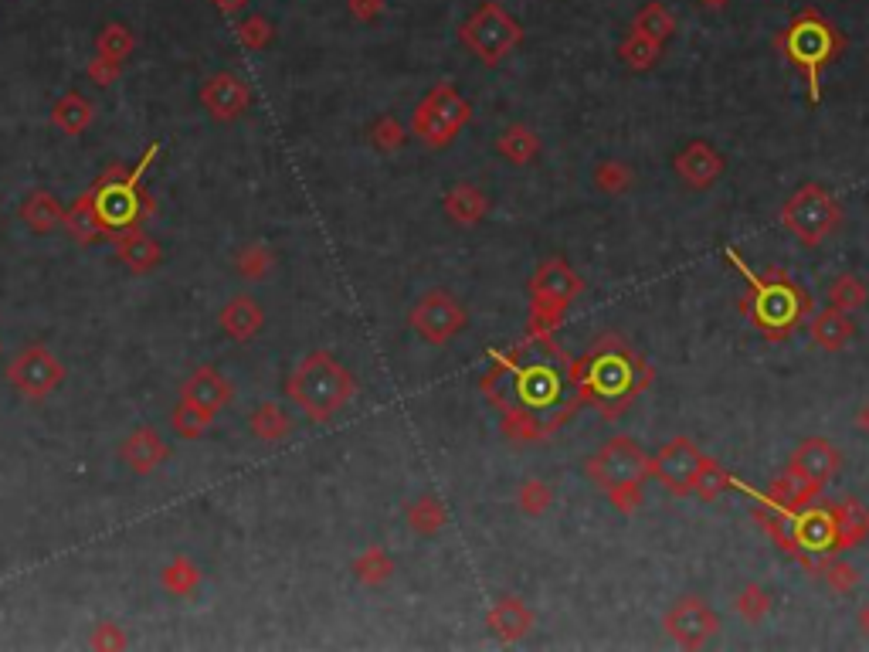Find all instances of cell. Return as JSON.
<instances>
[{"label":"cell","instance_id":"cell-1","mask_svg":"<svg viewBox=\"0 0 869 652\" xmlns=\"http://www.w3.org/2000/svg\"><path fill=\"white\" fill-rule=\"evenodd\" d=\"M571 374L584 405H598L605 418L622 415L628 401L652 384V367L618 337H601L588 357L574 360Z\"/></svg>","mask_w":869,"mask_h":652},{"label":"cell","instance_id":"cell-2","mask_svg":"<svg viewBox=\"0 0 869 652\" xmlns=\"http://www.w3.org/2000/svg\"><path fill=\"white\" fill-rule=\"evenodd\" d=\"M727 262L734 265V269L744 276L747 286L754 289L751 320H754L757 330H764V337L768 340L791 337V330H795L805 316H812V296H808L795 279H788L781 269H771L768 276H757V272L747 269L744 259L734 252V248H727Z\"/></svg>","mask_w":869,"mask_h":652},{"label":"cell","instance_id":"cell-3","mask_svg":"<svg viewBox=\"0 0 869 652\" xmlns=\"http://www.w3.org/2000/svg\"><path fill=\"white\" fill-rule=\"evenodd\" d=\"M286 394L296 401L309 422H330L337 411L350 405V398L357 394V381L333 354L313 350L289 374Z\"/></svg>","mask_w":869,"mask_h":652},{"label":"cell","instance_id":"cell-4","mask_svg":"<svg viewBox=\"0 0 869 652\" xmlns=\"http://www.w3.org/2000/svg\"><path fill=\"white\" fill-rule=\"evenodd\" d=\"M584 473L605 489V496L622 513L642 506V483L649 479V456L628 435H615L584 462Z\"/></svg>","mask_w":869,"mask_h":652},{"label":"cell","instance_id":"cell-5","mask_svg":"<svg viewBox=\"0 0 869 652\" xmlns=\"http://www.w3.org/2000/svg\"><path fill=\"white\" fill-rule=\"evenodd\" d=\"M778 48L788 55V62L805 72L808 99L819 102V72L822 65L836 62L839 51L846 48L836 24H829L819 11H802L788 24L785 34L778 38Z\"/></svg>","mask_w":869,"mask_h":652},{"label":"cell","instance_id":"cell-6","mask_svg":"<svg viewBox=\"0 0 869 652\" xmlns=\"http://www.w3.org/2000/svg\"><path fill=\"white\" fill-rule=\"evenodd\" d=\"M157 153L160 147L153 143V147L143 153V160L136 163V170H126V177H116V180H99L89 191V204H92V214H96L102 235H116V231L136 228V221L153 211V201L140 191V177L146 174V167H150Z\"/></svg>","mask_w":869,"mask_h":652},{"label":"cell","instance_id":"cell-7","mask_svg":"<svg viewBox=\"0 0 869 652\" xmlns=\"http://www.w3.org/2000/svg\"><path fill=\"white\" fill-rule=\"evenodd\" d=\"M584 289L578 272L564 259H547L530 279V320L527 337L533 340H554L557 323L564 320L571 299Z\"/></svg>","mask_w":869,"mask_h":652},{"label":"cell","instance_id":"cell-8","mask_svg":"<svg viewBox=\"0 0 869 652\" xmlns=\"http://www.w3.org/2000/svg\"><path fill=\"white\" fill-rule=\"evenodd\" d=\"M781 225H785L802 245L815 248V245L829 242V238L839 231L842 204L825 184L808 180V184H802L785 201V208H781Z\"/></svg>","mask_w":869,"mask_h":652},{"label":"cell","instance_id":"cell-9","mask_svg":"<svg viewBox=\"0 0 869 652\" xmlns=\"http://www.w3.org/2000/svg\"><path fill=\"white\" fill-rule=\"evenodd\" d=\"M472 119V106L462 99V92L452 82H438L425 99L418 102V109L411 113V133L418 136L425 147L442 150L466 130Z\"/></svg>","mask_w":869,"mask_h":652},{"label":"cell","instance_id":"cell-10","mask_svg":"<svg viewBox=\"0 0 869 652\" xmlns=\"http://www.w3.org/2000/svg\"><path fill=\"white\" fill-rule=\"evenodd\" d=\"M462 41L483 65H499L523 41V28L499 4H483L462 24Z\"/></svg>","mask_w":869,"mask_h":652},{"label":"cell","instance_id":"cell-11","mask_svg":"<svg viewBox=\"0 0 869 652\" xmlns=\"http://www.w3.org/2000/svg\"><path fill=\"white\" fill-rule=\"evenodd\" d=\"M408 323L411 330L418 333V340L432 343V347H445V343H452L466 330L469 316H466V306L452 293H445V289H428V293L418 296V303L411 306Z\"/></svg>","mask_w":869,"mask_h":652},{"label":"cell","instance_id":"cell-12","mask_svg":"<svg viewBox=\"0 0 869 652\" xmlns=\"http://www.w3.org/2000/svg\"><path fill=\"white\" fill-rule=\"evenodd\" d=\"M7 381H11L24 398L41 401L65 381V367L48 347L34 343V347L21 350V354L11 360V367H7Z\"/></svg>","mask_w":869,"mask_h":652},{"label":"cell","instance_id":"cell-13","mask_svg":"<svg viewBox=\"0 0 869 652\" xmlns=\"http://www.w3.org/2000/svg\"><path fill=\"white\" fill-rule=\"evenodd\" d=\"M791 540H795V561L808 564L812 557L836 554L839 534L829 506H802L791 513Z\"/></svg>","mask_w":869,"mask_h":652},{"label":"cell","instance_id":"cell-14","mask_svg":"<svg viewBox=\"0 0 869 652\" xmlns=\"http://www.w3.org/2000/svg\"><path fill=\"white\" fill-rule=\"evenodd\" d=\"M703 459L707 456H703L690 439L679 435V439L662 445L656 456L649 459V476H656L673 496H690L693 479H696V473H700Z\"/></svg>","mask_w":869,"mask_h":652},{"label":"cell","instance_id":"cell-15","mask_svg":"<svg viewBox=\"0 0 869 652\" xmlns=\"http://www.w3.org/2000/svg\"><path fill=\"white\" fill-rule=\"evenodd\" d=\"M666 632L673 636L676 646L683 649H703L720 632V615L703 602V598H679V602L666 612Z\"/></svg>","mask_w":869,"mask_h":652},{"label":"cell","instance_id":"cell-16","mask_svg":"<svg viewBox=\"0 0 869 652\" xmlns=\"http://www.w3.org/2000/svg\"><path fill=\"white\" fill-rule=\"evenodd\" d=\"M839 466H842V456L829 439H805L788 459V473L805 479V483L815 486L819 493L839 476Z\"/></svg>","mask_w":869,"mask_h":652},{"label":"cell","instance_id":"cell-17","mask_svg":"<svg viewBox=\"0 0 869 652\" xmlns=\"http://www.w3.org/2000/svg\"><path fill=\"white\" fill-rule=\"evenodd\" d=\"M673 167H676L679 180H683L690 191H710V187L724 177L727 163L707 140H690L683 150L676 153Z\"/></svg>","mask_w":869,"mask_h":652},{"label":"cell","instance_id":"cell-18","mask_svg":"<svg viewBox=\"0 0 869 652\" xmlns=\"http://www.w3.org/2000/svg\"><path fill=\"white\" fill-rule=\"evenodd\" d=\"M201 102L204 109L214 116V119H235L245 113L248 106V85L238 79V75L231 72H221L214 75V79H208L201 85Z\"/></svg>","mask_w":869,"mask_h":652},{"label":"cell","instance_id":"cell-19","mask_svg":"<svg viewBox=\"0 0 869 652\" xmlns=\"http://www.w3.org/2000/svg\"><path fill=\"white\" fill-rule=\"evenodd\" d=\"M180 401L218 415V411L231 401V384H228V377L221 371H214V367H197V371L187 377L184 388H180Z\"/></svg>","mask_w":869,"mask_h":652},{"label":"cell","instance_id":"cell-20","mask_svg":"<svg viewBox=\"0 0 869 652\" xmlns=\"http://www.w3.org/2000/svg\"><path fill=\"white\" fill-rule=\"evenodd\" d=\"M119 456H123V462H126L129 469H133L136 476H150L153 469L167 462V456H170V445L160 439L157 428L143 425V428H136V432L123 442V449H119Z\"/></svg>","mask_w":869,"mask_h":652},{"label":"cell","instance_id":"cell-21","mask_svg":"<svg viewBox=\"0 0 869 652\" xmlns=\"http://www.w3.org/2000/svg\"><path fill=\"white\" fill-rule=\"evenodd\" d=\"M486 625L496 639L503 642H520L523 636H530L533 629V612L523 605V598L516 595H503L496 598L493 608L486 612Z\"/></svg>","mask_w":869,"mask_h":652},{"label":"cell","instance_id":"cell-22","mask_svg":"<svg viewBox=\"0 0 869 652\" xmlns=\"http://www.w3.org/2000/svg\"><path fill=\"white\" fill-rule=\"evenodd\" d=\"M109 238L116 242V255L126 262L129 272H136V276L153 272L163 259V248L153 242L150 235H143V231H136V228L116 231V235H109Z\"/></svg>","mask_w":869,"mask_h":652},{"label":"cell","instance_id":"cell-23","mask_svg":"<svg viewBox=\"0 0 869 652\" xmlns=\"http://www.w3.org/2000/svg\"><path fill=\"white\" fill-rule=\"evenodd\" d=\"M808 333H812L815 347L822 350H842L849 340L856 337V323L849 313L836 310V306H825V310L812 313V320H808Z\"/></svg>","mask_w":869,"mask_h":652},{"label":"cell","instance_id":"cell-24","mask_svg":"<svg viewBox=\"0 0 869 652\" xmlns=\"http://www.w3.org/2000/svg\"><path fill=\"white\" fill-rule=\"evenodd\" d=\"M442 208L455 221V225L469 228V225H479V221L489 214V194L483 191V187L466 184V180H462V184H455L452 191L445 194Z\"/></svg>","mask_w":869,"mask_h":652},{"label":"cell","instance_id":"cell-25","mask_svg":"<svg viewBox=\"0 0 869 652\" xmlns=\"http://www.w3.org/2000/svg\"><path fill=\"white\" fill-rule=\"evenodd\" d=\"M218 320H221V330H225L231 340L248 343V340L258 337V330H262L265 313L252 296H235L225 310H221Z\"/></svg>","mask_w":869,"mask_h":652},{"label":"cell","instance_id":"cell-26","mask_svg":"<svg viewBox=\"0 0 869 652\" xmlns=\"http://www.w3.org/2000/svg\"><path fill=\"white\" fill-rule=\"evenodd\" d=\"M832 520H836V534H839V551H849V547L863 544L869 537V510L853 496L832 503Z\"/></svg>","mask_w":869,"mask_h":652},{"label":"cell","instance_id":"cell-27","mask_svg":"<svg viewBox=\"0 0 869 652\" xmlns=\"http://www.w3.org/2000/svg\"><path fill=\"white\" fill-rule=\"evenodd\" d=\"M92 119H96V106L85 96H79V92H68V96L58 99L55 109H51V126H58V130L68 136L85 133L92 126Z\"/></svg>","mask_w":869,"mask_h":652},{"label":"cell","instance_id":"cell-28","mask_svg":"<svg viewBox=\"0 0 869 652\" xmlns=\"http://www.w3.org/2000/svg\"><path fill=\"white\" fill-rule=\"evenodd\" d=\"M404 517H408V527L415 530V534L435 537L438 530L449 523V506L442 503V496L425 493V496H418V500L408 503V513H404Z\"/></svg>","mask_w":869,"mask_h":652},{"label":"cell","instance_id":"cell-29","mask_svg":"<svg viewBox=\"0 0 869 652\" xmlns=\"http://www.w3.org/2000/svg\"><path fill=\"white\" fill-rule=\"evenodd\" d=\"M21 221L34 235H48V231H55L65 221V208L48 191H34L28 201L21 204Z\"/></svg>","mask_w":869,"mask_h":652},{"label":"cell","instance_id":"cell-30","mask_svg":"<svg viewBox=\"0 0 869 652\" xmlns=\"http://www.w3.org/2000/svg\"><path fill=\"white\" fill-rule=\"evenodd\" d=\"M496 150H499V157H506L513 163H530V160H537V153H540V136L533 133L530 126L513 123L499 133Z\"/></svg>","mask_w":869,"mask_h":652},{"label":"cell","instance_id":"cell-31","mask_svg":"<svg viewBox=\"0 0 869 652\" xmlns=\"http://www.w3.org/2000/svg\"><path fill=\"white\" fill-rule=\"evenodd\" d=\"M659 55H662L659 41H652L649 34H639V31H632L622 45H618V58H622L632 72H649V68H656Z\"/></svg>","mask_w":869,"mask_h":652},{"label":"cell","instance_id":"cell-32","mask_svg":"<svg viewBox=\"0 0 869 652\" xmlns=\"http://www.w3.org/2000/svg\"><path fill=\"white\" fill-rule=\"evenodd\" d=\"M248 428L262 442H282L292 432V418L279 405H258L248 418Z\"/></svg>","mask_w":869,"mask_h":652},{"label":"cell","instance_id":"cell-33","mask_svg":"<svg viewBox=\"0 0 869 652\" xmlns=\"http://www.w3.org/2000/svg\"><path fill=\"white\" fill-rule=\"evenodd\" d=\"M632 31L649 34L652 41H659V45H666V41L673 38V31H676V14H673V11H666V4H659V0H652V4H645L642 11L635 14Z\"/></svg>","mask_w":869,"mask_h":652},{"label":"cell","instance_id":"cell-34","mask_svg":"<svg viewBox=\"0 0 869 652\" xmlns=\"http://www.w3.org/2000/svg\"><path fill=\"white\" fill-rule=\"evenodd\" d=\"M354 574H357L360 585L381 588L384 581H391V574H394V557L387 554L384 547H367V551L354 561Z\"/></svg>","mask_w":869,"mask_h":652},{"label":"cell","instance_id":"cell-35","mask_svg":"<svg viewBox=\"0 0 869 652\" xmlns=\"http://www.w3.org/2000/svg\"><path fill=\"white\" fill-rule=\"evenodd\" d=\"M805 568L812 571L815 578H822L832 591H839V595H849V591L859 585V571L853 568V564L832 561V557H825V554H822V561H808Z\"/></svg>","mask_w":869,"mask_h":652},{"label":"cell","instance_id":"cell-36","mask_svg":"<svg viewBox=\"0 0 869 652\" xmlns=\"http://www.w3.org/2000/svg\"><path fill=\"white\" fill-rule=\"evenodd\" d=\"M730 476L724 466H720V462H713V459H703V466H700V473H696V479H693V489L690 493L696 496V500H703V503H713L717 500V496H724L727 489H730Z\"/></svg>","mask_w":869,"mask_h":652},{"label":"cell","instance_id":"cell-37","mask_svg":"<svg viewBox=\"0 0 869 652\" xmlns=\"http://www.w3.org/2000/svg\"><path fill=\"white\" fill-rule=\"evenodd\" d=\"M866 303H869V289H866L863 279H856L846 272V276H839L836 282H832L829 306H836V310H842V313H856V310H863Z\"/></svg>","mask_w":869,"mask_h":652},{"label":"cell","instance_id":"cell-38","mask_svg":"<svg viewBox=\"0 0 869 652\" xmlns=\"http://www.w3.org/2000/svg\"><path fill=\"white\" fill-rule=\"evenodd\" d=\"M62 225L72 231V238H79V242H96V238L102 235L96 214H92V204H89V194L79 197V201L72 204V208L65 211V221Z\"/></svg>","mask_w":869,"mask_h":652},{"label":"cell","instance_id":"cell-39","mask_svg":"<svg viewBox=\"0 0 869 652\" xmlns=\"http://www.w3.org/2000/svg\"><path fill=\"white\" fill-rule=\"evenodd\" d=\"M160 581H163V588H167L170 595L184 598V595H191V591L197 588V581H201V571H197V564L187 561V557H174V561H170L167 568H163Z\"/></svg>","mask_w":869,"mask_h":652},{"label":"cell","instance_id":"cell-40","mask_svg":"<svg viewBox=\"0 0 869 652\" xmlns=\"http://www.w3.org/2000/svg\"><path fill=\"white\" fill-rule=\"evenodd\" d=\"M632 170H628V163L622 160H605L595 167V187L601 194H612V197H622L628 187H632Z\"/></svg>","mask_w":869,"mask_h":652},{"label":"cell","instance_id":"cell-41","mask_svg":"<svg viewBox=\"0 0 869 652\" xmlns=\"http://www.w3.org/2000/svg\"><path fill=\"white\" fill-rule=\"evenodd\" d=\"M272 265H275V255H272L269 245H248V248H242V255H238L235 269H238V276H242V279L258 282V279L269 276Z\"/></svg>","mask_w":869,"mask_h":652},{"label":"cell","instance_id":"cell-42","mask_svg":"<svg viewBox=\"0 0 869 652\" xmlns=\"http://www.w3.org/2000/svg\"><path fill=\"white\" fill-rule=\"evenodd\" d=\"M211 422H214L211 411H204L197 405H187V401H180L177 411H174V428L184 435V439H201V435L211 428Z\"/></svg>","mask_w":869,"mask_h":652},{"label":"cell","instance_id":"cell-43","mask_svg":"<svg viewBox=\"0 0 869 652\" xmlns=\"http://www.w3.org/2000/svg\"><path fill=\"white\" fill-rule=\"evenodd\" d=\"M550 503H554V489H550V483H544V479H527V483L520 486V510L527 513V517L547 513Z\"/></svg>","mask_w":869,"mask_h":652},{"label":"cell","instance_id":"cell-44","mask_svg":"<svg viewBox=\"0 0 869 652\" xmlns=\"http://www.w3.org/2000/svg\"><path fill=\"white\" fill-rule=\"evenodd\" d=\"M771 608H774V598L761 585H747L741 595H737V615L747 622H761Z\"/></svg>","mask_w":869,"mask_h":652},{"label":"cell","instance_id":"cell-45","mask_svg":"<svg viewBox=\"0 0 869 652\" xmlns=\"http://www.w3.org/2000/svg\"><path fill=\"white\" fill-rule=\"evenodd\" d=\"M371 143L381 153H394V150H401L404 147V126L398 123V119L394 116H381V119H374V126H371Z\"/></svg>","mask_w":869,"mask_h":652},{"label":"cell","instance_id":"cell-46","mask_svg":"<svg viewBox=\"0 0 869 652\" xmlns=\"http://www.w3.org/2000/svg\"><path fill=\"white\" fill-rule=\"evenodd\" d=\"M129 51H133V34H129L123 24H109V28L99 34V55L102 58L123 62Z\"/></svg>","mask_w":869,"mask_h":652},{"label":"cell","instance_id":"cell-47","mask_svg":"<svg viewBox=\"0 0 869 652\" xmlns=\"http://www.w3.org/2000/svg\"><path fill=\"white\" fill-rule=\"evenodd\" d=\"M238 41H242L245 48H265L272 41V28L265 17H248V21L238 28Z\"/></svg>","mask_w":869,"mask_h":652},{"label":"cell","instance_id":"cell-48","mask_svg":"<svg viewBox=\"0 0 869 652\" xmlns=\"http://www.w3.org/2000/svg\"><path fill=\"white\" fill-rule=\"evenodd\" d=\"M89 75L96 85H113L119 79V62H113V58H96V62L89 65Z\"/></svg>","mask_w":869,"mask_h":652},{"label":"cell","instance_id":"cell-49","mask_svg":"<svg viewBox=\"0 0 869 652\" xmlns=\"http://www.w3.org/2000/svg\"><path fill=\"white\" fill-rule=\"evenodd\" d=\"M92 646H96V649H123L126 639L119 636L116 625H99L96 636H92Z\"/></svg>","mask_w":869,"mask_h":652},{"label":"cell","instance_id":"cell-50","mask_svg":"<svg viewBox=\"0 0 869 652\" xmlns=\"http://www.w3.org/2000/svg\"><path fill=\"white\" fill-rule=\"evenodd\" d=\"M347 4L357 21H374V17H381L384 11V0H347Z\"/></svg>","mask_w":869,"mask_h":652},{"label":"cell","instance_id":"cell-51","mask_svg":"<svg viewBox=\"0 0 869 652\" xmlns=\"http://www.w3.org/2000/svg\"><path fill=\"white\" fill-rule=\"evenodd\" d=\"M856 622H859V629H863V636H869V602H866L863 608H859Z\"/></svg>","mask_w":869,"mask_h":652},{"label":"cell","instance_id":"cell-52","mask_svg":"<svg viewBox=\"0 0 869 652\" xmlns=\"http://www.w3.org/2000/svg\"><path fill=\"white\" fill-rule=\"evenodd\" d=\"M218 4H221V11L235 14V11H242V7H245V0H218Z\"/></svg>","mask_w":869,"mask_h":652},{"label":"cell","instance_id":"cell-53","mask_svg":"<svg viewBox=\"0 0 869 652\" xmlns=\"http://www.w3.org/2000/svg\"><path fill=\"white\" fill-rule=\"evenodd\" d=\"M856 425H859V428H863V432L869 435V401H866V405H863V411H859V415H856Z\"/></svg>","mask_w":869,"mask_h":652},{"label":"cell","instance_id":"cell-54","mask_svg":"<svg viewBox=\"0 0 869 652\" xmlns=\"http://www.w3.org/2000/svg\"><path fill=\"white\" fill-rule=\"evenodd\" d=\"M703 7H710V11H720V7H727L730 0H700Z\"/></svg>","mask_w":869,"mask_h":652}]
</instances>
